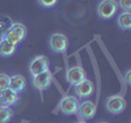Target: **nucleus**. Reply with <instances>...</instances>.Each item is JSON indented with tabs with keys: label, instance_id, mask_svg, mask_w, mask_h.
I'll use <instances>...</instances> for the list:
<instances>
[{
	"label": "nucleus",
	"instance_id": "nucleus-4",
	"mask_svg": "<svg viewBox=\"0 0 131 123\" xmlns=\"http://www.w3.org/2000/svg\"><path fill=\"white\" fill-rule=\"evenodd\" d=\"M79 99L75 96H64L60 102H59V110L66 115H73L78 113V107H79Z\"/></svg>",
	"mask_w": 131,
	"mask_h": 123
},
{
	"label": "nucleus",
	"instance_id": "nucleus-20",
	"mask_svg": "<svg viewBox=\"0 0 131 123\" xmlns=\"http://www.w3.org/2000/svg\"><path fill=\"white\" fill-rule=\"evenodd\" d=\"M76 123H85L84 120H79V122H76Z\"/></svg>",
	"mask_w": 131,
	"mask_h": 123
},
{
	"label": "nucleus",
	"instance_id": "nucleus-10",
	"mask_svg": "<svg viewBox=\"0 0 131 123\" xmlns=\"http://www.w3.org/2000/svg\"><path fill=\"white\" fill-rule=\"evenodd\" d=\"M75 92L76 94H78V97L80 98H86V97H89L93 94L94 92V85L91 80L88 79H84L81 83H79L78 85L75 86Z\"/></svg>",
	"mask_w": 131,
	"mask_h": 123
},
{
	"label": "nucleus",
	"instance_id": "nucleus-7",
	"mask_svg": "<svg viewBox=\"0 0 131 123\" xmlns=\"http://www.w3.org/2000/svg\"><path fill=\"white\" fill-rule=\"evenodd\" d=\"M49 70V59L45 55H37L29 64V71L31 76H36L38 73H42Z\"/></svg>",
	"mask_w": 131,
	"mask_h": 123
},
{
	"label": "nucleus",
	"instance_id": "nucleus-9",
	"mask_svg": "<svg viewBox=\"0 0 131 123\" xmlns=\"http://www.w3.org/2000/svg\"><path fill=\"white\" fill-rule=\"evenodd\" d=\"M66 77H67V81L76 86L79 83H81L84 79H86L85 77V71L83 67L80 65H75V67H71V68L67 70V72H66Z\"/></svg>",
	"mask_w": 131,
	"mask_h": 123
},
{
	"label": "nucleus",
	"instance_id": "nucleus-6",
	"mask_svg": "<svg viewBox=\"0 0 131 123\" xmlns=\"http://www.w3.org/2000/svg\"><path fill=\"white\" fill-rule=\"evenodd\" d=\"M52 80H54L52 72H50L47 70V71L42 72V73H38L36 76H33V86L37 88L38 91H45V89H47L52 84Z\"/></svg>",
	"mask_w": 131,
	"mask_h": 123
},
{
	"label": "nucleus",
	"instance_id": "nucleus-18",
	"mask_svg": "<svg viewBox=\"0 0 131 123\" xmlns=\"http://www.w3.org/2000/svg\"><path fill=\"white\" fill-rule=\"evenodd\" d=\"M119 7L123 9V12H130L131 0H119Z\"/></svg>",
	"mask_w": 131,
	"mask_h": 123
},
{
	"label": "nucleus",
	"instance_id": "nucleus-2",
	"mask_svg": "<svg viewBox=\"0 0 131 123\" xmlns=\"http://www.w3.org/2000/svg\"><path fill=\"white\" fill-rule=\"evenodd\" d=\"M118 10V3L115 0H101L97 7V15L104 20H109L115 16Z\"/></svg>",
	"mask_w": 131,
	"mask_h": 123
},
{
	"label": "nucleus",
	"instance_id": "nucleus-14",
	"mask_svg": "<svg viewBox=\"0 0 131 123\" xmlns=\"http://www.w3.org/2000/svg\"><path fill=\"white\" fill-rule=\"evenodd\" d=\"M118 25L123 30H130V28H131V13L130 12H122L118 17Z\"/></svg>",
	"mask_w": 131,
	"mask_h": 123
},
{
	"label": "nucleus",
	"instance_id": "nucleus-1",
	"mask_svg": "<svg viewBox=\"0 0 131 123\" xmlns=\"http://www.w3.org/2000/svg\"><path fill=\"white\" fill-rule=\"evenodd\" d=\"M26 26L20 24V22H15V24H12L7 30L5 33L3 34V39L10 42L12 44H15V46H17V44L20 42H23V39L26 37Z\"/></svg>",
	"mask_w": 131,
	"mask_h": 123
},
{
	"label": "nucleus",
	"instance_id": "nucleus-17",
	"mask_svg": "<svg viewBox=\"0 0 131 123\" xmlns=\"http://www.w3.org/2000/svg\"><path fill=\"white\" fill-rule=\"evenodd\" d=\"M38 3L43 8H52L58 3V0H38Z\"/></svg>",
	"mask_w": 131,
	"mask_h": 123
},
{
	"label": "nucleus",
	"instance_id": "nucleus-5",
	"mask_svg": "<svg viewBox=\"0 0 131 123\" xmlns=\"http://www.w3.org/2000/svg\"><path fill=\"white\" fill-rule=\"evenodd\" d=\"M49 44H50V49L54 52L63 54L67 50L68 39L64 34H62V33H54V34H51V37L49 39Z\"/></svg>",
	"mask_w": 131,
	"mask_h": 123
},
{
	"label": "nucleus",
	"instance_id": "nucleus-21",
	"mask_svg": "<svg viewBox=\"0 0 131 123\" xmlns=\"http://www.w3.org/2000/svg\"><path fill=\"white\" fill-rule=\"evenodd\" d=\"M101 123H106V122H101Z\"/></svg>",
	"mask_w": 131,
	"mask_h": 123
},
{
	"label": "nucleus",
	"instance_id": "nucleus-3",
	"mask_svg": "<svg viewBox=\"0 0 131 123\" xmlns=\"http://www.w3.org/2000/svg\"><path fill=\"white\" fill-rule=\"evenodd\" d=\"M106 110L112 114H121L126 109V99L121 94H114L106 98Z\"/></svg>",
	"mask_w": 131,
	"mask_h": 123
},
{
	"label": "nucleus",
	"instance_id": "nucleus-16",
	"mask_svg": "<svg viewBox=\"0 0 131 123\" xmlns=\"http://www.w3.org/2000/svg\"><path fill=\"white\" fill-rule=\"evenodd\" d=\"M9 80H10V76L3 72L0 73V91H4V89L9 88Z\"/></svg>",
	"mask_w": 131,
	"mask_h": 123
},
{
	"label": "nucleus",
	"instance_id": "nucleus-13",
	"mask_svg": "<svg viewBox=\"0 0 131 123\" xmlns=\"http://www.w3.org/2000/svg\"><path fill=\"white\" fill-rule=\"evenodd\" d=\"M16 51V46L5 39H0V55L2 57H10Z\"/></svg>",
	"mask_w": 131,
	"mask_h": 123
},
{
	"label": "nucleus",
	"instance_id": "nucleus-8",
	"mask_svg": "<svg viewBox=\"0 0 131 123\" xmlns=\"http://www.w3.org/2000/svg\"><path fill=\"white\" fill-rule=\"evenodd\" d=\"M96 104L92 102V101H83L81 104H79V107H78V114L79 118L81 120H88V119H92L94 115H96Z\"/></svg>",
	"mask_w": 131,
	"mask_h": 123
},
{
	"label": "nucleus",
	"instance_id": "nucleus-19",
	"mask_svg": "<svg viewBox=\"0 0 131 123\" xmlns=\"http://www.w3.org/2000/svg\"><path fill=\"white\" fill-rule=\"evenodd\" d=\"M130 73H131V71H130V70H128V71H127V72H126V83H127V84H128V85H130V84H131V80H130Z\"/></svg>",
	"mask_w": 131,
	"mask_h": 123
},
{
	"label": "nucleus",
	"instance_id": "nucleus-15",
	"mask_svg": "<svg viewBox=\"0 0 131 123\" xmlns=\"http://www.w3.org/2000/svg\"><path fill=\"white\" fill-rule=\"evenodd\" d=\"M13 117V111L8 106L0 105V123H8Z\"/></svg>",
	"mask_w": 131,
	"mask_h": 123
},
{
	"label": "nucleus",
	"instance_id": "nucleus-11",
	"mask_svg": "<svg viewBox=\"0 0 131 123\" xmlns=\"http://www.w3.org/2000/svg\"><path fill=\"white\" fill-rule=\"evenodd\" d=\"M18 101V93L13 92L10 88L4 89V91H0V104L3 106H13L16 105Z\"/></svg>",
	"mask_w": 131,
	"mask_h": 123
},
{
	"label": "nucleus",
	"instance_id": "nucleus-12",
	"mask_svg": "<svg viewBox=\"0 0 131 123\" xmlns=\"http://www.w3.org/2000/svg\"><path fill=\"white\" fill-rule=\"evenodd\" d=\"M26 86V80H25V77L23 75H13V76H10V80H9V88L12 89L13 92L16 93H21V92H24V89Z\"/></svg>",
	"mask_w": 131,
	"mask_h": 123
}]
</instances>
